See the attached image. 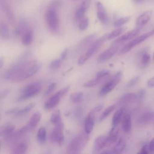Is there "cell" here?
Segmentation results:
<instances>
[{
  "instance_id": "6da1fadb",
  "label": "cell",
  "mask_w": 154,
  "mask_h": 154,
  "mask_svg": "<svg viewBox=\"0 0 154 154\" xmlns=\"http://www.w3.org/2000/svg\"><path fill=\"white\" fill-rule=\"evenodd\" d=\"M42 64L35 60H22L10 67L4 73L6 80L21 81L32 76L40 69Z\"/></svg>"
},
{
  "instance_id": "7a4b0ae2",
  "label": "cell",
  "mask_w": 154,
  "mask_h": 154,
  "mask_svg": "<svg viewBox=\"0 0 154 154\" xmlns=\"http://www.w3.org/2000/svg\"><path fill=\"white\" fill-rule=\"evenodd\" d=\"M61 5L60 0L52 1L48 7L45 13V19L49 30L56 32L59 28V18L57 10Z\"/></svg>"
},
{
  "instance_id": "3957f363",
  "label": "cell",
  "mask_w": 154,
  "mask_h": 154,
  "mask_svg": "<svg viewBox=\"0 0 154 154\" xmlns=\"http://www.w3.org/2000/svg\"><path fill=\"white\" fill-rule=\"evenodd\" d=\"M108 40V34L103 35L100 38L94 41L90 46L88 49L85 52V54L81 55L78 60V64L79 66L83 65L88 60H89L102 46L103 43Z\"/></svg>"
},
{
  "instance_id": "277c9868",
  "label": "cell",
  "mask_w": 154,
  "mask_h": 154,
  "mask_svg": "<svg viewBox=\"0 0 154 154\" xmlns=\"http://www.w3.org/2000/svg\"><path fill=\"white\" fill-rule=\"evenodd\" d=\"M87 133L82 134L74 137L68 144L67 148V153L73 154L81 152L88 141L89 137Z\"/></svg>"
},
{
  "instance_id": "5b68a950",
  "label": "cell",
  "mask_w": 154,
  "mask_h": 154,
  "mask_svg": "<svg viewBox=\"0 0 154 154\" xmlns=\"http://www.w3.org/2000/svg\"><path fill=\"white\" fill-rule=\"evenodd\" d=\"M42 90V85L39 82H34L24 86L20 92V95L18 97V101H22L37 95Z\"/></svg>"
},
{
  "instance_id": "8992f818",
  "label": "cell",
  "mask_w": 154,
  "mask_h": 154,
  "mask_svg": "<svg viewBox=\"0 0 154 154\" xmlns=\"http://www.w3.org/2000/svg\"><path fill=\"white\" fill-rule=\"evenodd\" d=\"M153 34H154V29H153L152 31H149L147 32L144 33L140 36L135 37V38H134L132 40H131V42H129V43L126 44L120 49L119 54L122 55V54H125L128 52L132 49H133V48H134L135 46L140 44L141 43H142L143 42H144V40H146L147 38H148L149 37H150L151 35H152Z\"/></svg>"
},
{
  "instance_id": "52a82bcc",
  "label": "cell",
  "mask_w": 154,
  "mask_h": 154,
  "mask_svg": "<svg viewBox=\"0 0 154 154\" xmlns=\"http://www.w3.org/2000/svg\"><path fill=\"white\" fill-rule=\"evenodd\" d=\"M122 77V71L117 72L102 87L99 91L100 96H104L111 92L119 83Z\"/></svg>"
},
{
  "instance_id": "ba28073f",
  "label": "cell",
  "mask_w": 154,
  "mask_h": 154,
  "mask_svg": "<svg viewBox=\"0 0 154 154\" xmlns=\"http://www.w3.org/2000/svg\"><path fill=\"white\" fill-rule=\"evenodd\" d=\"M70 86H67L63 89L59 90L53 96H52L49 99L45 102L44 107L46 109H51L55 107L60 102L61 97H63L69 90Z\"/></svg>"
},
{
  "instance_id": "9c48e42d",
  "label": "cell",
  "mask_w": 154,
  "mask_h": 154,
  "mask_svg": "<svg viewBox=\"0 0 154 154\" xmlns=\"http://www.w3.org/2000/svg\"><path fill=\"white\" fill-rule=\"evenodd\" d=\"M63 123L55 125L51 133L50 137L51 141L58 145H61L64 142V137L63 134Z\"/></svg>"
},
{
  "instance_id": "30bf717a",
  "label": "cell",
  "mask_w": 154,
  "mask_h": 154,
  "mask_svg": "<svg viewBox=\"0 0 154 154\" xmlns=\"http://www.w3.org/2000/svg\"><path fill=\"white\" fill-rule=\"evenodd\" d=\"M119 48V45H112V46L103 51L98 57L97 61L99 63H103L112 58L117 52Z\"/></svg>"
},
{
  "instance_id": "8fae6325",
  "label": "cell",
  "mask_w": 154,
  "mask_h": 154,
  "mask_svg": "<svg viewBox=\"0 0 154 154\" xmlns=\"http://www.w3.org/2000/svg\"><path fill=\"white\" fill-rule=\"evenodd\" d=\"M95 112L91 109L87 114L84 121V130L85 133L90 134L94 126L95 123Z\"/></svg>"
},
{
  "instance_id": "7c38bea8",
  "label": "cell",
  "mask_w": 154,
  "mask_h": 154,
  "mask_svg": "<svg viewBox=\"0 0 154 154\" xmlns=\"http://www.w3.org/2000/svg\"><path fill=\"white\" fill-rule=\"evenodd\" d=\"M140 28H136L131 31H129L126 32L125 34H124L123 35H121L120 37L117 38L115 41H114L112 43V45H120L123 42L132 39L136 37L137 35L140 33Z\"/></svg>"
},
{
  "instance_id": "4fadbf2b",
  "label": "cell",
  "mask_w": 154,
  "mask_h": 154,
  "mask_svg": "<svg viewBox=\"0 0 154 154\" xmlns=\"http://www.w3.org/2000/svg\"><path fill=\"white\" fill-rule=\"evenodd\" d=\"M42 117V115L40 112H35L32 114L27 124L23 126V129L26 132L31 131L33 130L39 123Z\"/></svg>"
},
{
  "instance_id": "5bb4252c",
  "label": "cell",
  "mask_w": 154,
  "mask_h": 154,
  "mask_svg": "<svg viewBox=\"0 0 154 154\" xmlns=\"http://www.w3.org/2000/svg\"><path fill=\"white\" fill-rule=\"evenodd\" d=\"M108 144H109L108 135H100L94 140V150L96 152L100 151L103 150Z\"/></svg>"
},
{
  "instance_id": "9a60e30c",
  "label": "cell",
  "mask_w": 154,
  "mask_h": 154,
  "mask_svg": "<svg viewBox=\"0 0 154 154\" xmlns=\"http://www.w3.org/2000/svg\"><path fill=\"white\" fill-rule=\"evenodd\" d=\"M90 5V1L85 0L83 1L77 8L75 13V19L76 22H79L85 17V13Z\"/></svg>"
},
{
  "instance_id": "2e32d148",
  "label": "cell",
  "mask_w": 154,
  "mask_h": 154,
  "mask_svg": "<svg viewBox=\"0 0 154 154\" xmlns=\"http://www.w3.org/2000/svg\"><path fill=\"white\" fill-rule=\"evenodd\" d=\"M96 8L97 17L98 19L102 23L106 24L108 21V17L103 5L100 2H97L96 4Z\"/></svg>"
},
{
  "instance_id": "e0dca14e",
  "label": "cell",
  "mask_w": 154,
  "mask_h": 154,
  "mask_svg": "<svg viewBox=\"0 0 154 154\" xmlns=\"http://www.w3.org/2000/svg\"><path fill=\"white\" fill-rule=\"evenodd\" d=\"M153 11L152 10H147L141 15H140L136 20V25L138 27H141L146 25L150 20Z\"/></svg>"
},
{
  "instance_id": "ac0fdd59",
  "label": "cell",
  "mask_w": 154,
  "mask_h": 154,
  "mask_svg": "<svg viewBox=\"0 0 154 154\" xmlns=\"http://www.w3.org/2000/svg\"><path fill=\"white\" fill-rule=\"evenodd\" d=\"M1 6L8 20L13 23L14 22V15L8 2V0H1Z\"/></svg>"
},
{
  "instance_id": "d6986e66",
  "label": "cell",
  "mask_w": 154,
  "mask_h": 154,
  "mask_svg": "<svg viewBox=\"0 0 154 154\" xmlns=\"http://www.w3.org/2000/svg\"><path fill=\"white\" fill-rule=\"evenodd\" d=\"M153 120H154V111L143 113L138 119V122L140 125H147Z\"/></svg>"
},
{
  "instance_id": "ffe728a7",
  "label": "cell",
  "mask_w": 154,
  "mask_h": 154,
  "mask_svg": "<svg viewBox=\"0 0 154 154\" xmlns=\"http://www.w3.org/2000/svg\"><path fill=\"white\" fill-rule=\"evenodd\" d=\"M125 111V107L122 106L119 109H118L115 112L112 119V125L113 126H117L122 120V119L124 116Z\"/></svg>"
},
{
  "instance_id": "44dd1931",
  "label": "cell",
  "mask_w": 154,
  "mask_h": 154,
  "mask_svg": "<svg viewBox=\"0 0 154 154\" xmlns=\"http://www.w3.org/2000/svg\"><path fill=\"white\" fill-rule=\"evenodd\" d=\"M122 127L123 131L126 133H128L131 131L132 128V120L129 114H126L123 116L122 120Z\"/></svg>"
},
{
  "instance_id": "7402d4cb",
  "label": "cell",
  "mask_w": 154,
  "mask_h": 154,
  "mask_svg": "<svg viewBox=\"0 0 154 154\" xmlns=\"http://www.w3.org/2000/svg\"><path fill=\"white\" fill-rule=\"evenodd\" d=\"M33 40V32L32 31L28 28L21 35L22 43L25 46L30 45Z\"/></svg>"
},
{
  "instance_id": "603a6c76",
  "label": "cell",
  "mask_w": 154,
  "mask_h": 154,
  "mask_svg": "<svg viewBox=\"0 0 154 154\" xmlns=\"http://www.w3.org/2000/svg\"><path fill=\"white\" fill-rule=\"evenodd\" d=\"M137 97V95L134 93H128L122 95L118 100V103L124 105L134 100Z\"/></svg>"
},
{
  "instance_id": "cb8c5ba5",
  "label": "cell",
  "mask_w": 154,
  "mask_h": 154,
  "mask_svg": "<svg viewBox=\"0 0 154 154\" xmlns=\"http://www.w3.org/2000/svg\"><path fill=\"white\" fill-rule=\"evenodd\" d=\"M16 127L14 125L8 123L2 126L1 128V135L4 137H7L14 132Z\"/></svg>"
},
{
  "instance_id": "d4e9b609",
  "label": "cell",
  "mask_w": 154,
  "mask_h": 154,
  "mask_svg": "<svg viewBox=\"0 0 154 154\" xmlns=\"http://www.w3.org/2000/svg\"><path fill=\"white\" fill-rule=\"evenodd\" d=\"M96 37V34H91L88 35V36L85 37L79 43L78 49L81 50L82 49H83L84 48H85L88 45L91 44L94 42Z\"/></svg>"
},
{
  "instance_id": "484cf974",
  "label": "cell",
  "mask_w": 154,
  "mask_h": 154,
  "mask_svg": "<svg viewBox=\"0 0 154 154\" xmlns=\"http://www.w3.org/2000/svg\"><path fill=\"white\" fill-rule=\"evenodd\" d=\"M126 146V142L125 138H120L116 142V145L112 148L114 153H122L125 149Z\"/></svg>"
},
{
  "instance_id": "4316f807",
  "label": "cell",
  "mask_w": 154,
  "mask_h": 154,
  "mask_svg": "<svg viewBox=\"0 0 154 154\" xmlns=\"http://www.w3.org/2000/svg\"><path fill=\"white\" fill-rule=\"evenodd\" d=\"M116 127L117 126H113L108 135L109 144H114L118 140L119 129Z\"/></svg>"
},
{
  "instance_id": "83f0119b",
  "label": "cell",
  "mask_w": 154,
  "mask_h": 154,
  "mask_svg": "<svg viewBox=\"0 0 154 154\" xmlns=\"http://www.w3.org/2000/svg\"><path fill=\"white\" fill-rule=\"evenodd\" d=\"M50 122L55 126L63 123L60 110H55L52 113L50 118Z\"/></svg>"
},
{
  "instance_id": "f1b7e54d",
  "label": "cell",
  "mask_w": 154,
  "mask_h": 154,
  "mask_svg": "<svg viewBox=\"0 0 154 154\" xmlns=\"http://www.w3.org/2000/svg\"><path fill=\"white\" fill-rule=\"evenodd\" d=\"M28 145L24 141L20 142L17 144L13 149V153H25L27 152Z\"/></svg>"
},
{
  "instance_id": "f546056e",
  "label": "cell",
  "mask_w": 154,
  "mask_h": 154,
  "mask_svg": "<svg viewBox=\"0 0 154 154\" xmlns=\"http://www.w3.org/2000/svg\"><path fill=\"white\" fill-rule=\"evenodd\" d=\"M0 32L1 37L3 39H7L9 37V30L7 23L4 21L1 22L0 25Z\"/></svg>"
},
{
  "instance_id": "4dcf8cb0",
  "label": "cell",
  "mask_w": 154,
  "mask_h": 154,
  "mask_svg": "<svg viewBox=\"0 0 154 154\" xmlns=\"http://www.w3.org/2000/svg\"><path fill=\"white\" fill-rule=\"evenodd\" d=\"M126 27H119L117 29L113 30L110 33L108 34V40H111L112 38H115L123 33L126 29Z\"/></svg>"
},
{
  "instance_id": "1f68e13d",
  "label": "cell",
  "mask_w": 154,
  "mask_h": 154,
  "mask_svg": "<svg viewBox=\"0 0 154 154\" xmlns=\"http://www.w3.org/2000/svg\"><path fill=\"white\" fill-rule=\"evenodd\" d=\"M37 139L38 143H44L46 140V131L43 127L40 128L37 133Z\"/></svg>"
},
{
  "instance_id": "d6a6232c",
  "label": "cell",
  "mask_w": 154,
  "mask_h": 154,
  "mask_svg": "<svg viewBox=\"0 0 154 154\" xmlns=\"http://www.w3.org/2000/svg\"><path fill=\"white\" fill-rule=\"evenodd\" d=\"M34 105H35L34 103H31L23 108H19L16 116H22L26 114L34 107Z\"/></svg>"
},
{
  "instance_id": "836d02e7",
  "label": "cell",
  "mask_w": 154,
  "mask_h": 154,
  "mask_svg": "<svg viewBox=\"0 0 154 154\" xmlns=\"http://www.w3.org/2000/svg\"><path fill=\"white\" fill-rule=\"evenodd\" d=\"M116 108V105L114 104V105H111L110 106H109L108 107H107L102 112V114H101L100 118H99V122H102L103 121L104 119H105Z\"/></svg>"
},
{
  "instance_id": "e575fe53",
  "label": "cell",
  "mask_w": 154,
  "mask_h": 154,
  "mask_svg": "<svg viewBox=\"0 0 154 154\" xmlns=\"http://www.w3.org/2000/svg\"><path fill=\"white\" fill-rule=\"evenodd\" d=\"M83 98V93L82 92H75L72 93L70 95V100L75 103H79L82 101Z\"/></svg>"
},
{
  "instance_id": "d590c367",
  "label": "cell",
  "mask_w": 154,
  "mask_h": 154,
  "mask_svg": "<svg viewBox=\"0 0 154 154\" xmlns=\"http://www.w3.org/2000/svg\"><path fill=\"white\" fill-rule=\"evenodd\" d=\"M26 23L25 21H21L19 23V25L16 29V34L17 35H22L23 33L28 29Z\"/></svg>"
},
{
  "instance_id": "8d00e7d4",
  "label": "cell",
  "mask_w": 154,
  "mask_h": 154,
  "mask_svg": "<svg viewBox=\"0 0 154 154\" xmlns=\"http://www.w3.org/2000/svg\"><path fill=\"white\" fill-rule=\"evenodd\" d=\"M130 19H131V17L129 16H125V17L119 18L114 22V26L117 28L121 27L123 25L129 22Z\"/></svg>"
},
{
  "instance_id": "74e56055",
  "label": "cell",
  "mask_w": 154,
  "mask_h": 154,
  "mask_svg": "<svg viewBox=\"0 0 154 154\" xmlns=\"http://www.w3.org/2000/svg\"><path fill=\"white\" fill-rule=\"evenodd\" d=\"M89 25V20L87 17H84L78 22L79 29L81 31H84L87 29Z\"/></svg>"
},
{
  "instance_id": "f35d334b",
  "label": "cell",
  "mask_w": 154,
  "mask_h": 154,
  "mask_svg": "<svg viewBox=\"0 0 154 154\" xmlns=\"http://www.w3.org/2000/svg\"><path fill=\"white\" fill-rule=\"evenodd\" d=\"M101 81H102L101 79L98 78L97 77H95L94 78L85 82L83 86L85 87H94V86L97 85L98 84H99Z\"/></svg>"
},
{
  "instance_id": "ab89813d",
  "label": "cell",
  "mask_w": 154,
  "mask_h": 154,
  "mask_svg": "<svg viewBox=\"0 0 154 154\" xmlns=\"http://www.w3.org/2000/svg\"><path fill=\"white\" fill-rule=\"evenodd\" d=\"M63 60L60 58H57L55 59L54 60H52L49 65V67L50 69H52V70H55L57 69L58 68H60L62 64V61Z\"/></svg>"
},
{
  "instance_id": "60d3db41",
  "label": "cell",
  "mask_w": 154,
  "mask_h": 154,
  "mask_svg": "<svg viewBox=\"0 0 154 154\" xmlns=\"http://www.w3.org/2000/svg\"><path fill=\"white\" fill-rule=\"evenodd\" d=\"M150 60H151V57H150V54L147 52H144L142 55L141 59V63L143 65L146 66L150 62Z\"/></svg>"
},
{
  "instance_id": "b9f144b4",
  "label": "cell",
  "mask_w": 154,
  "mask_h": 154,
  "mask_svg": "<svg viewBox=\"0 0 154 154\" xmlns=\"http://www.w3.org/2000/svg\"><path fill=\"white\" fill-rule=\"evenodd\" d=\"M109 73H110V72L108 70H102L99 71L96 73V77L100 78L102 80L103 78L107 77L109 75Z\"/></svg>"
},
{
  "instance_id": "7bdbcfd3",
  "label": "cell",
  "mask_w": 154,
  "mask_h": 154,
  "mask_svg": "<svg viewBox=\"0 0 154 154\" xmlns=\"http://www.w3.org/2000/svg\"><path fill=\"white\" fill-rule=\"evenodd\" d=\"M140 79V76H137L134 77L133 78H132L131 80H129L128 83L126 84V87L127 88H131L133 86H134L139 81Z\"/></svg>"
},
{
  "instance_id": "ee69618b",
  "label": "cell",
  "mask_w": 154,
  "mask_h": 154,
  "mask_svg": "<svg viewBox=\"0 0 154 154\" xmlns=\"http://www.w3.org/2000/svg\"><path fill=\"white\" fill-rule=\"evenodd\" d=\"M56 83L55 82H53V83H51L48 87V88H46V90H45V93L44 94L45 96H48L49 94H50L56 88Z\"/></svg>"
},
{
  "instance_id": "f6af8a7d",
  "label": "cell",
  "mask_w": 154,
  "mask_h": 154,
  "mask_svg": "<svg viewBox=\"0 0 154 154\" xmlns=\"http://www.w3.org/2000/svg\"><path fill=\"white\" fill-rule=\"evenodd\" d=\"M150 152L149 144H146L143 145L138 152V153H140V154H148Z\"/></svg>"
},
{
  "instance_id": "bcb514c9",
  "label": "cell",
  "mask_w": 154,
  "mask_h": 154,
  "mask_svg": "<svg viewBox=\"0 0 154 154\" xmlns=\"http://www.w3.org/2000/svg\"><path fill=\"white\" fill-rule=\"evenodd\" d=\"M19 109V108H11L10 109H8L6 111L5 114L7 115H10V116H15L16 115V113Z\"/></svg>"
},
{
  "instance_id": "7dc6e473",
  "label": "cell",
  "mask_w": 154,
  "mask_h": 154,
  "mask_svg": "<svg viewBox=\"0 0 154 154\" xmlns=\"http://www.w3.org/2000/svg\"><path fill=\"white\" fill-rule=\"evenodd\" d=\"M103 106H104L103 103L99 104V105H98L96 106L94 108H93L92 109V110H93L95 113H97V112H99L100 110H102V109L103 108Z\"/></svg>"
},
{
  "instance_id": "c3c4849f",
  "label": "cell",
  "mask_w": 154,
  "mask_h": 154,
  "mask_svg": "<svg viewBox=\"0 0 154 154\" xmlns=\"http://www.w3.org/2000/svg\"><path fill=\"white\" fill-rule=\"evenodd\" d=\"M150 152L152 153H154V137L150 140L149 143Z\"/></svg>"
},
{
  "instance_id": "681fc988",
  "label": "cell",
  "mask_w": 154,
  "mask_h": 154,
  "mask_svg": "<svg viewBox=\"0 0 154 154\" xmlns=\"http://www.w3.org/2000/svg\"><path fill=\"white\" fill-rule=\"evenodd\" d=\"M68 52H69V49H65L63 52H62V53H61V57H60V58L63 60H64L66 58V57H67V54H68Z\"/></svg>"
},
{
  "instance_id": "f907efd6",
  "label": "cell",
  "mask_w": 154,
  "mask_h": 154,
  "mask_svg": "<svg viewBox=\"0 0 154 154\" xmlns=\"http://www.w3.org/2000/svg\"><path fill=\"white\" fill-rule=\"evenodd\" d=\"M147 85L149 87H154V76L150 78L147 81Z\"/></svg>"
},
{
  "instance_id": "816d5d0a",
  "label": "cell",
  "mask_w": 154,
  "mask_h": 154,
  "mask_svg": "<svg viewBox=\"0 0 154 154\" xmlns=\"http://www.w3.org/2000/svg\"><path fill=\"white\" fill-rule=\"evenodd\" d=\"M9 93V90H4V91H2L1 93V99H2V98L5 97Z\"/></svg>"
},
{
  "instance_id": "f5cc1de1",
  "label": "cell",
  "mask_w": 154,
  "mask_h": 154,
  "mask_svg": "<svg viewBox=\"0 0 154 154\" xmlns=\"http://www.w3.org/2000/svg\"><path fill=\"white\" fill-rule=\"evenodd\" d=\"M3 66V59L2 58H1L0 59V67L2 68Z\"/></svg>"
},
{
  "instance_id": "db71d44e",
  "label": "cell",
  "mask_w": 154,
  "mask_h": 154,
  "mask_svg": "<svg viewBox=\"0 0 154 154\" xmlns=\"http://www.w3.org/2000/svg\"><path fill=\"white\" fill-rule=\"evenodd\" d=\"M134 2H135L138 3V2H141L142 0H134Z\"/></svg>"
},
{
  "instance_id": "11a10c76",
  "label": "cell",
  "mask_w": 154,
  "mask_h": 154,
  "mask_svg": "<svg viewBox=\"0 0 154 154\" xmlns=\"http://www.w3.org/2000/svg\"><path fill=\"white\" fill-rule=\"evenodd\" d=\"M153 60H154V53H153Z\"/></svg>"
}]
</instances>
